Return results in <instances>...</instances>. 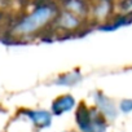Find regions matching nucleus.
I'll return each instance as SVG.
<instances>
[{
	"label": "nucleus",
	"instance_id": "f257e3e1",
	"mask_svg": "<svg viewBox=\"0 0 132 132\" xmlns=\"http://www.w3.org/2000/svg\"><path fill=\"white\" fill-rule=\"evenodd\" d=\"M58 12L54 7L44 4L36 7L31 13L23 16L12 29V35L17 39H30L39 35L44 29L52 25Z\"/></svg>",
	"mask_w": 132,
	"mask_h": 132
},
{
	"label": "nucleus",
	"instance_id": "f03ea898",
	"mask_svg": "<svg viewBox=\"0 0 132 132\" xmlns=\"http://www.w3.org/2000/svg\"><path fill=\"white\" fill-rule=\"evenodd\" d=\"M74 120L78 132H106L109 122L98 113V110L88 102H78L74 110Z\"/></svg>",
	"mask_w": 132,
	"mask_h": 132
},
{
	"label": "nucleus",
	"instance_id": "7ed1b4c3",
	"mask_svg": "<svg viewBox=\"0 0 132 132\" xmlns=\"http://www.w3.org/2000/svg\"><path fill=\"white\" fill-rule=\"evenodd\" d=\"M18 117H21L26 123L31 126L35 131H42L49 128L53 122V115L48 109H39V108H25L18 110Z\"/></svg>",
	"mask_w": 132,
	"mask_h": 132
},
{
	"label": "nucleus",
	"instance_id": "20e7f679",
	"mask_svg": "<svg viewBox=\"0 0 132 132\" xmlns=\"http://www.w3.org/2000/svg\"><path fill=\"white\" fill-rule=\"evenodd\" d=\"M92 105L108 122H113L119 114L118 105L102 91H95L92 93Z\"/></svg>",
	"mask_w": 132,
	"mask_h": 132
},
{
	"label": "nucleus",
	"instance_id": "39448f33",
	"mask_svg": "<svg viewBox=\"0 0 132 132\" xmlns=\"http://www.w3.org/2000/svg\"><path fill=\"white\" fill-rule=\"evenodd\" d=\"M77 105H78V101L73 95L62 93L52 100L49 111L52 113L53 117H61V115H65V114L75 110Z\"/></svg>",
	"mask_w": 132,
	"mask_h": 132
},
{
	"label": "nucleus",
	"instance_id": "423d86ee",
	"mask_svg": "<svg viewBox=\"0 0 132 132\" xmlns=\"http://www.w3.org/2000/svg\"><path fill=\"white\" fill-rule=\"evenodd\" d=\"M53 25L56 26L57 30L62 32H74L79 30L83 25V18L78 17L68 11H63L62 13H58Z\"/></svg>",
	"mask_w": 132,
	"mask_h": 132
},
{
	"label": "nucleus",
	"instance_id": "0eeeda50",
	"mask_svg": "<svg viewBox=\"0 0 132 132\" xmlns=\"http://www.w3.org/2000/svg\"><path fill=\"white\" fill-rule=\"evenodd\" d=\"M84 79V75L80 69H71L68 71L60 73L56 78L52 79V84L57 87H65V88H71L78 84H80Z\"/></svg>",
	"mask_w": 132,
	"mask_h": 132
},
{
	"label": "nucleus",
	"instance_id": "6e6552de",
	"mask_svg": "<svg viewBox=\"0 0 132 132\" xmlns=\"http://www.w3.org/2000/svg\"><path fill=\"white\" fill-rule=\"evenodd\" d=\"M113 11L111 0H98L92 8V16L96 21H106Z\"/></svg>",
	"mask_w": 132,
	"mask_h": 132
},
{
	"label": "nucleus",
	"instance_id": "1a4fd4ad",
	"mask_svg": "<svg viewBox=\"0 0 132 132\" xmlns=\"http://www.w3.org/2000/svg\"><path fill=\"white\" fill-rule=\"evenodd\" d=\"M65 11H68L78 17H86L88 14V8L83 0H68L65 3Z\"/></svg>",
	"mask_w": 132,
	"mask_h": 132
},
{
	"label": "nucleus",
	"instance_id": "9d476101",
	"mask_svg": "<svg viewBox=\"0 0 132 132\" xmlns=\"http://www.w3.org/2000/svg\"><path fill=\"white\" fill-rule=\"evenodd\" d=\"M118 110L123 114H128L132 111V98H123L118 104Z\"/></svg>",
	"mask_w": 132,
	"mask_h": 132
},
{
	"label": "nucleus",
	"instance_id": "9b49d317",
	"mask_svg": "<svg viewBox=\"0 0 132 132\" xmlns=\"http://www.w3.org/2000/svg\"><path fill=\"white\" fill-rule=\"evenodd\" d=\"M123 9L127 12V13H132V0H127L123 5Z\"/></svg>",
	"mask_w": 132,
	"mask_h": 132
},
{
	"label": "nucleus",
	"instance_id": "f8f14e48",
	"mask_svg": "<svg viewBox=\"0 0 132 132\" xmlns=\"http://www.w3.org/2000/svg\"><path fill=\"white\" fill-rule=\"evenodd\" d=\"M62 132H78L77 129H65V131H62Z\"/></svg>",
	"mask_w": 132,
	"mask_h": 132
}]
</instances>
